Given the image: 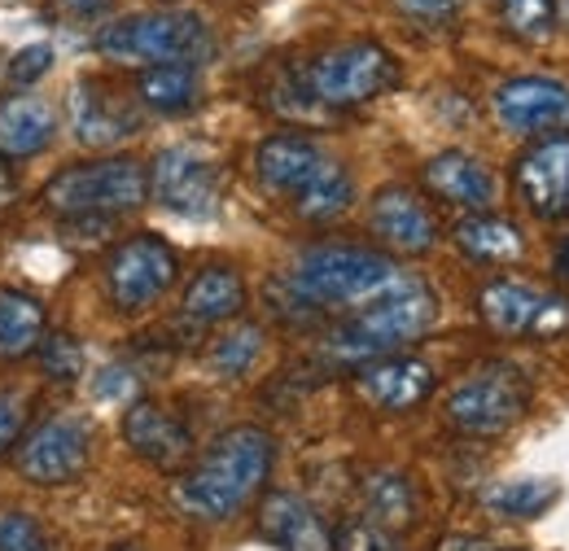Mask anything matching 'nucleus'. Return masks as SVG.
Returning a JSON list of instances; mask_svg holds the SVG:
<instances>
[{
    "label": "nucleus",
    "instance_id": "f257e3e1",
    "mask_svg": "<svg viewBox=\"0 0 569 551\" xmlns=\"http://www.w3.org/2000/svg\"><path fill=\"white\" fill-rule=\"evenodd\" d=\"M272 464L277 438L259 424H237L223 429L189 469H180L171 494L198 521H228L268 485Z\"/></svg>",
    "mask_w": 569,
    "mask_h": 551
},
{
    "label": "nucleus",
    "instance_id": "f03ea898",
    "mask_svg": "<svg viewBox=\"0 0 569 551\" xmlns=\"http://www.w3.org/2000/svg\"><path fill=\"white\" fill-rule=\"evenodd\" d=\"M438 324V298L421 276H395L386 289H377L368 302H359L356 315L333 329V338L320 345L333 363L363 368L368 359H381L408 342H421Z\"/></svg>",
    "mask_w": 569,
    "mask_h": 551
},
{
    "label": "nucleus",
    "instance_id": "7ed1b4c3",
    "mask_svg": "<svg viewBox=\"0 0 569 551\" xmlns=\"http://www.w3.org/2000/svg\"><path fill=\"white\" fill-rule=\"evenodd\" d=\"M92 49L114 67H158V62H207L214 49L207 18L193 9H149L106 22Z\"/></svg>",
    "mask_w": 569,
    "mask_h": 551
},
{
    "label": "nucleus",
    "instance_id": "20e7f679",
    "mask_svg": "<svg viewBox=\"0 0 569 551\" xmlns=\"http://www.w3.org/2000/svg\"><path fill=\"white\" fill-rule=\"evenodd\" d=\"M149 198V171L137 158H92L58 171L40 202L62 223H92V219H119L144 207Z\"/></svg>",
    "mask_w": 569,
    "mask_h": 551
},
{
    "label": "nucleus",
    "instance_id": "39448f33",
    "mask_svg": "<svg viewBox=\"0 0 569 551\" xmlns=\"http://www.w3.org/2000/svg\"><path fill=\"white\" fill-rule=\"evenodd\" d=\"M395 263L377 250H359V246H316L307 250L293 272L284 276V293L302 307V311H342L368 302L377 289H386L395 280Z\"/></svg>",
    "mask_w": 569,
    "mask_h": 551
},
{
    "label": "nucleus",
    "instance_id": "423d86ee",
    "mask_svg": "<svg viewBox=\"0 0 569 551\" xmlns=\"http://www.w3.org/2000/svg\"><path fill=\"white\" fill-rule=\"evenodd\" d=\"M302 92L316 106L329 110H359L368 101H377L381 92H390L399 83V62L386 44L377 40H347L333 49H320L302 74H298Z\"/></svg>",
    "mask_w": 569,
    "mask_h": 551
},
{
    "label": "nucleus",
    "instance_id": "0eeeda50",
    "mask_svg": "<svg viewBox=\"0 0 569 551\" xmlns=\"http://www.w3.org/2000/svg\"><path fill=\"white\" fill-rule=\"evenodd\" d=\"M530 408V377L517 363H482L447 394V424L469 438H499Z\"/></svg>",
    "mask_w": 569,
    "mask_h": 551
},
{
    "label": "nucleus",
    "instance_id": "6e6552de",
    "mask_svg": "<svg viewBox=\"0 0 569 551\" xmlns=\"http://www.w3.org/2000/svg\"><path fill=\"white\" fill-rule=\"evenodd\" d=\"M176 276H180L176 250L158 232H137L110 250L101 268V284L119 315H141L176 284Z\"/></svg>",
    "mask_w": 569,
    "mask_h": 551
},
{
    "label": "nucleus",
    "instance_id": "1a4fd4ad",
    "mask_svg": "<svg viewBox=\"0 0 569 551\" xmlns=\"http://www.w3.org/2000/svg\"><path fill=\"white\" fill-rule=\"evenodd\" d=\"M478 315L499 338H561L569 333V298L530 280H491L478 293Z\"/></svg>",
    "mask_w": 569,
    "mask_h": 551
},
{
    "label": "nucleus",
    "instance_id": "9d476101",
    "mask_svg": "<svg viewBox=\"0 0 569 551\" xmlns=\"http://www.w3.org/2000/svg\"><path fill=\"white\" fill-rule=\"evenodd\" d=\"M9 455L18 478H27L31 485H67L88 469L92 438L79 415H49L36 429H27Z\"/></svg>",
    "mask_w": 569,
    "mask_h": 551
},
{
    "label": "nucleus",
    "instance_id": "9b49d317",
    "mask_svg": "<svg viewBox=\"0 0 569 551\" xmlns=\"http://www.w3.org/2000/svg\"><path fill=\"white\" fill-rule=\"evenodd\" d=\"M149 198L180 219H211L223 202V176L198 149H162L149 162Z\"/></svg>",
    "mask_w": 569,
    "mask_h": 551
},
{
    "label": "nucleus",
    "instance_id": "f8f14e48",
    "mask_svg": "<svg viewBox=\"0 0 569 551\" xmlns=\"http://www.w3.org/2000/svg\"><path fill=\"white\" fill-rule=\"evenodd\" d=\"M496 119L512 137H561L569 132V88L543 74H512L491 97Z\"/></svg>",
    "mask_w": 569,
    "mask_h": 551
},
{
    "label": "nucleus",
    "instance_id": "ddd939ff",
    "mask_svg": "<svg viewBox=\"0 0 569 551\" xmlns=\"http://www.w3.org/2000/svg\"><path fill=\"white\" fill-rule=\"evenodd\" d=\"M71 132L83 149H110L141 128V110L132 97L106 79H79L71 88Z\"/></svg>",
    "mask_w": 569,
    "mask_h": 551
},
{
    "label": "nucleus",
    "instance_id": "4468645a",
    "mask_svg": "<svg viewBox=\"0 0 569 551\" xmlns=\"http://www.w3.org/2000/svg\"><path fill=\"white\" fill-rule=\"evenodd\" d=\"M368 228L395 254H429L438 246V219L426 198L408 184H386L368 202Z\"/></svg>",
    "mask_w": 569,
    "mask_h": 551
},
{
    "label": "nucleus",
    "instance_id": "2eb2a0df",
    "mask_svg": "<svg viewBox=\"0 0 569 551\" xmlns=\"http://www.w3.org/2000/svg\"><path fill=\"white\" fill-rule=\"evenodd\" d=\"M438 377L426 359L417 354H381V359H368L356 372V390L359 399L377 412H412L421 408L429 394H433Z\"/></svg>",
    "mask_w": 569,
    "mask_h": 551
},
{
    "label": "nucleus",
    "instance_id": "dca6fc26",
    "mask_svg": "<svg viewBox=\"0 0 569 551\" xmlns=\"http://www.w3.org/2000/svg\"><path fill=\"white\" fill-rule=\"evenodd\" d=\"M123 442L141 455L144 464L162 473H180L193 464V433L180 415L153 399H141L123 412Z\"/></svg>",
    "mask_w": 569,
    "mask_h": 551
},
{
    "label": "nucleus",
    "instance_id": "f3484780",
    "mask_svg": "<svg viewBox=\"0 0 569 551\" xmlns=\"http://www.w3.org/2000/svg\"><path fill=\"white\" fill-rule=\"evenodd\" d=\"M517 193L539 219L569 214V132L543 137L517 158Z\"/></svg>",
    "mask_w": 569,
    "mask_h": 551
},
{
    "label": "nucleus",
    "instance_id": "a211bd4d",
    "mask_svg": "<svg viewBox=\"0 0 569 551\" xmlns=\"http://www.w3.org/2000/svg\"><path fill=\"white\" fill-rule=\"evenodd\" d=\"M259 534L277 551H333V530L293 490H272L259 508Z\"/></svg>",
    "mask_w": 569,
    "mask_h": 551
},
{
    "label": "nucleus",
    "instance_id": "6ab92c4d",
    "mask_svg": "<svg viewBox=\"0 0 569 551\" xmlns=\"http://www.w3.org/2000/svg\"><path fill=\"white\" fill-rule=\"evenodd\" d=\"M426 189L433 198H442L447 207L460 210H491L496 202V176L482 158L465 153V149H447L426 162Z\"/></svg>",
    "mask_w": 569,
    "mask_h": 551
},
{
    "label": "nucleus",
    "instance_id": "aec40b11",
    "mask_svg": "<svg viewBox=\"0 0 569 551\" xmlns=\"http://www.w3.org/2000/svg\"><path fill=\"white\" fill-rule=\"evenodd\" d=\"M329 153L316 144V137H302V132H277L254 149V176L268 193H281L293 198L311 176L316 167L325 162Z\"/></svg>",
    "mask_w": 569,
    "mask_h": 551
},
{
    "label": "nucleus",
    "instance_id": "412c9836",
    "mask_svg": "<svg viewBox=\"0 0 569 551\" xmlns=\"http://www.w3.org/2000/svg\"><path fill=\"white\" fill-rule=\"evenodd\" d=\"M58 137V114L36 92H13L0 101V158L27 162L44 153Z\"/></svg>",
    "mask_w": 569,
    "mask_h": 551
},
{
    "label": "nucleus",
    "instance_id": "4be33fe9",
    "mask_svg": "<svg viewBox=\"0 0 569 551\" xmlns=\"http://www.w3.org/2000/svg\"><path fill=\"white\" fill-rule=\"evenodd\" d=\"M241 307H246V280H241V272L228 268V263H211V268H202V272L189 280L184 302H180V315L193 329H211V324L237 320Z\"/></svg>",
    "mask_w": 569,
    "mask_h": 551
},
{
    "label": "nucleus",
    "instance_id": "5701e85b",
    "mask_svg": "<svg viewBox=\"0 0 569 551\" xmlns=\"http://www.w3.org/2000/svg\"><path fill=\"white\" fill-rule=\"evenodd\" d=\"M456 250L469 259V263H482V268H499V263H517L526 254V237L517 223L499 219V214H487V210H473L456 223L451 232Z\"/></svg>",
    "mask_w": 569,
    "mask_h": 551
},
{
    "label": "nucleus",
    "instance_id": "b1692460",
    "mask_svg": "<svg viewBox=\"0 0 569 551\" xmlns=\"http://www.w3.org/2000/svg\"><path fill=\"white\" fill-rule=\"evenodd\" d=\"M137 97L153 114H189L202 101V70L198 62H158L141 67L137 74Z\"/></svg>",
    "mask_w": 569,
    "mask_h": 551
},
{
    "label": "nucleus",
    "instance_id": "393cba45",
    "mask_svg": "<svg viewBox=\"0 0 569 551\" xmlns=\"http://www.w3.org/2000/svg\"><path fill=\"white\" fill-rule=\"evenodd\" d=\"M289 202H293V214L302 223H333V219H342L351 210V202H356V180H351V171L342 162L325 158L316 167V176Z\"/></svg>",
    "mask_w": 569,
    "mask_h": 551
},
{
    "label": "nucleus",
    "instance_id": "a878e982",
    "mask_svg": "<svg viewBox=\"0 0 569 551\" xmlns=\"http://www.w3.org/2000/svg\"><path fill=\"white\" fill-rule=\"evenodd\" d=\"M40 338H44V302L27 289L0 284V359L18 363L36 354Z\"/></svg>",
    "mask_w": 569,
    "mask_h": 551
},
{
    "label": "nucleus",
    "instance_id": "bb28decb",
    "mask_svg": "<svg viewBox=\"0 0 569 551\" xmlns=\"http://www.w3.org/2000/svg\"><path fill=\"white\" fill-rule=\"evenodd\" d=\"M363 517L386 525V530H408L412 517H417V485L408 482L403 473L395 469H381L363 482Z\"/></svg>",
    "mask_w": 569,
    "mask_h": 551
},
{
    "label": "nucleus",
    "instance_id": "cd10ccee",
    "mask_svg": "<svg viewBox=\"0 0 569 551\" xmlns=\"http://www.w3.org/2000/svg\"><path fill=\"white\" fill-rule=\"evenodd\" d=\"M499 27L521 44H543L557 36V4L552 0H496Z\"/></svg>",
    "mask_w": 569,
    "mask_h": 551
},
{
    "label": "nucleus",
    "instance_id": "c85d7f7f",
    "mask_svg": "<svg viewBox=\"0 0 569 551\" xmlns=\"http://www.w3.org/2000/svg\"><path fill=\"white\" fill-rule=\"evenodd\" d=\"M259 350H263V333H259L254 324H232V329L211 345V368L219 377H241V372L254 368Z\"/></svg>",
    "mask_w": 569,
    "mask_h": 551
},
{
    "label": "nucleus",
    "instance_id": "c756f323",
    "mask_svg": "<svg viewBox=\"0 0 569 551\" xmlns=\"http://www.w3.org/2000/svg\"><path fill=\"white\" fill-rule=\"evenodd\" d=\"M557 499V485L552 482H508L487 490V508L499 512V517H539L543 508H552Z\"/></svg>",
    "mask_w": 569,
    "mask_h": 551
},
{
    "label": "nucleus",
    "instance_id": "7c9ffc66",
    "mask_svg": "<svg viewBox=\"0 0 569 551\" xmlns=\"http://www.w3.org/2000/svg\"><path fill=\"white\" fill-rule=\"evenodd\" d=\"M36 359H40V372L53 377V381H62V385H74L79 372H83V350H79V342H74L71 333H62V329H53V333L40 338Z\"/></svg>",
    "mask_w": 569,
    "mask_h": 551
},
{
    "label": "nucleus",
    "instance_id": "2f4dec72",
    "mask_svg": "<svg viewBox=\"0 0 569 551\" xmlns=\"http://www.w3.org/2000/svg\"><path fill=\"white\" fill-rule=\"evenodd\" d=\"M333 551H408L399 543L395 530L368 521V517H356V521H342L333 530Z\"/></svg>",
    "mask_w": 569,
    "mask_h": 551
},
{
    "label": "nucleus",
    "instance_id": "473e14b6",
    "mask_svg": "<svg viewBox=\"0 0 569 551\" xmlns=\"http://www.w3.org/2000/svg\"><path fill=\"white\" fill-rule=\"evenodd\" d=\"M0 551H53V543L31 512H0Z\"/></svg>",
    "mask_w": 569,
    "mask_h": 551
},
{
    "label": "nucleus",
    "instance_id": "72a5a7b5",
    "mask_svg": "<svg viewBox=\"0 0 569 551\" xmlns=\"http://www.w3.org/2000/svg\"><path fill=\"white\" fill-rule=\"evenodd\" d=\"M53 70V44H27V49H18L13 58H9V83L13 88H31V83H40L44 74Z\"/></svg>",
    "mask_w": 569,
    "mask_h": 551
},
{
    "label": "nucleus",
    "instance_id": "f704fd0d",
    "mask_svg": "<svg viewBox=\"0 0 569 551\" xmlns=\"http://www.w3.org/2000/svg\"><path fill=\"white\" fill-rule=\"evenodd\" d=\"M395 9L417 27H447L460 13V0H395Z\"/></svg>",
    "mask_w": 569,
    "mask_h": 551
},
{
    "label": "nucleus",
    "instance_id": "c9c22d12",
    "mask_svg": "<svg viewBox=\"0 0 569 551\" xmlns=\"http://www.w3.org/2000/svg\"><path fill=\"white\" fill-rule=\"evenodd\" d=\"M137 390H141V377H137L128 363H110V368L97 372V399H106V403H114V399H132Z\"/></svg>",
    "mask_w": 569,
    "mask_h": 551
},
{
    "label": "nucleus",
    "instance_id": "e433bc0d",
    "mask_svg": "<svg viewBox=\"0 0 569 551\" xmlns=\"http://www.w3.org/2000/svg\"><path fill=\"white\" fill-rule=\"evenodd\" d=\"M22 429H27V403L18 394H0V455L18 447Z\"/></svg>",
    "mask_w": 569,
    "mask_h": 551
},
{
    "label": "nucleus",
    "instance_id": "4c0bfd02",
    "mask_svg": "<svg viewBox=\"0 0 569 551\" xmlns=\"http://www.w3.org/2000/svg\"><path fill=\"white\" fill-rule=\"evenodd\" d=\"M18 198H22V180H18L13 162H9V158H0V223L13 214Z\"/></svg>",
    "mask_w": 569,
    "mask_h": 551
},
{
    "label": "nucleus",
    "instance_id": "58836bf2",
    "mask_svg": "<svg viewBox=\"0 0 569 551\" xmlns=\"http://www.w3.org/2000/svg\"><path fill=\"white\" fill-rule=\"evenodd\" d=\"M58 9L74 18V22H97L101 13H110L114 9V0H58Z\"/></svg>",
    "mask_w": 569,
    "mask_h": 551
},
{
    "label": "nucleus",
    "instance_id": "ea45409f",
    "mask_svg": "<svg viewBox=\"0 0 569 551\" xmlns=\"http://www.w3.org/2000/svg\"><path fill=\"white\" fill-rule=\"evenodd\" d=\"M552 272L561 276V280H569V237L552 250Z\"/></svg>",
    "mask_w": 569,
    "mask_h": 551
},
{
    "label": "nucleus",
    "instance_id": "a19ab883",
    "mask_svg": "<svg viewBox=\"0 0 569 551\" xmlns=\"http://www.w3.org/2000/svg\"><path fill=\"white\" fill-rule=\"evenodd\" d=\"M557 4V22H566L569 27V0H552Z\"/></svg>",
    "mask_w": 569,
    "mask_h": 551
},
{
    "label": "nucleus",
    "instance_id": "79ce46f5",
    "mask_svg": "<svg viewBox=\"0 0 569 551\" xmlns=\"http://www.w3.org/2000/svg\"><path fill=\"white\" fill-rule=\"evenodd\" d=\"M114 551H137V548H114Z\"/></svg>",
    "mask_w": 569,
    "mask_h": 551
}]
</instances>
